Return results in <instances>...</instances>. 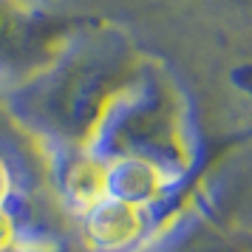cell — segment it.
Instances as JSON below:
<instances>
[{"label": "cell", "instance_id": "1", "mask_svg": "<svg viewBox=\"0 0 252 252\" xmlns=\"http://www.w3.org/2000/svg\"><path fill=\"white\" fill-rule=\"evenodd\" d=\"M148 60L119 29L88 20L37 77L3 91L6 114L43 156L85 150Z\"/></svg>", "mask_w": 252, "mask_h": 252}, {"label": "cell", "instance_id": "2", "mask_svg": "<svg viewBox=\"0 0 252 252\" xmlns=\"http://www.w3.org/2000/svg\"><path fill=\"white\" fill-rule=\"evenodd\" d=\"M88 150L102 164L142 161L184 182L193 164V148L176 88L148 63L139 80L116 99Z\"/></svg>", "mask_w": 252, "mask_h": 252}, {"label": "cell", "instance_id": "3", "mask_svg": "<svg viewBox=\"0 0 252 252\" xmlns=\"http://www.w3.org/2000/svg\"><path fill=\"white\" fill-rule=\"evenodd\" d=\"M91 17L60 12L46 0H0V85L9 91L51 65Z\"/></svg>", "mask_w": 252, "mask_h": 252}, {"label": "cell", "instance_id": "4", "mask_svg": "<svg viewBox=\"0 0 252 252\" xmlns=\"http://www.w3.org/2000/svg\"><path fill=\"white\" fill-rule=\"evenodd\" d=\"M80 218L82 241L91 252H139L173 221L159 210L102 198Z\"/></svg>", "mask_w": 252, "mask_h": 252}, {"label": "cell", "instance_id": "5", "mask_svg": "<svg viewBox=\"0 0 252 252\" xmlns=\"http://www.w3.org/2000/svg\"><path fill=\"white\" fill-rule=\"evenodd\" d=\"M139 252H252V235L193 216L173 221Z\"/></svg>", "mask_w": 252, "mask_h": 252}, {"label": "cell", "instance_id": "6", "mask_svg": "<svg viewBox=\"0 0 252 252\" xmlns=\"http://www.w3.org/2000/svg\"><path fill=\"white\" fill-rule=\"evenodd\" d=\"M14 198H17V173L12 161L0 153V213H14Z\"/></svg>", "mask_w": 252, "mask_h": 252}, {"label": "cell", "instance_id": "7", "mask_svg": "<svg viewBox=\"0 0 252 252\" xmlns=\"http://www.w3.org/2000/svg\"><path fill=\"white\" fill-rule=\"evenodd\" d=\"M9 252H65V250L57 247V244H48V241H29V238H23L17 247H12Z\"/></svg>", "mask_w": 252, "mask_h": 252}]
</instances>
